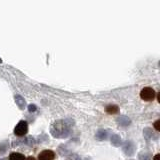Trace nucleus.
<instances>
[{"mask_svg": "<svg viewBox=\"0 0 160 160\" xmlns=\"http://www.w3.org/2000/svg\"><path fill=\"white\" fill-rule=\"evenodd\" d=\"M72 125L71 121L69 119H62L57 120L51 125L50 132L55 138H65L71 132Z\"/></svg>", "mask_w": 160, "mask_h": 160, "instance_id": "obj_1", "label": "nucleus"}, {"mask_svg": "<svg viewBox=\"0 0 160 160\" xmlns=\"http://www.w3.org/2000/svg\"><path fill=\"white\" fill-rule=\"evenodd\" d=\"M155 97H156V92L150 86L144 87L140 91V98L142 99L143 101H145V102L153 101L155 99Z\"/></svg>", "mask_w": 160, "mask_h": 160, "instance_id": "obj_2", "label": "nucleus"}, {"mask_svg": "<svg viewBox=\"0 0 160 160\" xmlns=\"http://www.w3.org/2000/svg\"><path fill=\"white\" fill-rule=\"evenodd\" d=\"M28 132V124L26 121L21 120L14 128V134L18 137H23Z\"/></svg>", "mask_w": 160, "mask_h": 160, "instance_id": "obj_3", "label": "nucleus"}, {"mask_svg": "<svg viewBox=\"0 0 160 160\" xmlns=\"http://www.w3.org/2000/svg\"><path fill=\"white\" fill-rule=\"evenodd\" d=\"M55 152L51 149H44L38 153L37 160H54L55 159Z\"/></svg>", "mask_w": 160, "mask_h": 160, "instance_id": "obj_4", "label": "nucleus"}, {"mask_svg": "<svg viewBox=\"0 0 160 160\" xmlns=\"http://www.w3.org/2000/svg\"><path fill=\"white\" fill-rule=\"evenodd\" d=\"M122 149H123V152H124L126 155L132 156L135 153L136 147H135V144L132 142V141H126V142L123 144Z\"/></svg>", "mask_w": 160, "mask_h": 160, "instance_id": "obj_5", "label": "nucleus"}, {"mask_svg": "<svg viewBox=\"0 0 160 160\" xmlns=\"http://www.w3.org/2000/svg\"><path fill=\"white\" fill-rule=\"evenodd\" d=\"M117 123H118V125L121 126V127H127L128 125H130L131 120H130V118H128L127 116H120L117 118Z\"/></svg>", "mask_w": 160, "mask_h": 160, "instance_id": "obj_6", "label": "nucleus"}, {"mask_svg": "<svg viewBox=\"0 0 160 160\" xmlns=\"http://www.w3.org/2000/svg\"><path fill=\"white\" fill-rule=\"evenodd\" d=\"M105 111L109 115H114V114H117L119 112V107L116 104H109L105 108Z\"/></svg>", "mask_w": 160, "mask_h": 160, "instance_id": "obj_7", "label": "nucleus"}, {"mask_svg": "<svg viewBox=\"0 0 160 160\" xmlns=\"http://www.w3.org/2000/svg\"><path fill=\"white\" fill-rule=\"evenodd\" d=\"M15 102H16L17 106L20 108V109H24L26 106V102L24 100V98L20 95H15Z\"/></svg>", "mask_w": 160, "mask_h": 160, "instance_id": "obj_8", "label": "nucleus"}, {"mask_svg": "<svg viewBox=\"0 0 160 160\" xmlns=\"http://www.w3.org/2000/svg\"><path fill=\"white\" fill-rule=\"evenodd\" d=\"M26 157L23 154L18 152H12L9 154V158L8 160H25Z\"/></svg>", "mask_w": 160, "mask_h": 160, "instance_id": "obj_9", "label": "nucleus"}, {"mask_svg": "<svg viewBox=\"0 0 160 160\" xmlns=\"http://www.w3.org/2000/svg\"><path fill=\"white\" fill-rule=\"evenodd\" d=\"M107 136H108L107 131H105V130L101 129V130H99L97 133H96L95 138L97 139V140H105V139L107 138Z\"/></svg>", "mask_w": 160, "mask_h": 160, "instance_id": "obj_10", "label": "nucleus"}, {"mask_svg": "<svg viewBox=\"0 0 160 160\" xmlns=\"http://www.w3.org/2000/svg\"><path fill=\"white\" fill-rule=\"evenodd\" d=\"M111 143L113 146L115 147H118V146L121 145V138L120 136H118L117 134H113L111 136Z\"/></svg>", "mask_w": 160, "mask_h": 160, "instance_id": "obj_11", "label": "nucleus"}, {"mask_svg": "<svg viewBox=\"0 0 160 160\" xmlns=\"http://www.w3.org/2000/svg\"><path fill=\"white\" fill-rule=\"evenodd\" d=\"M138 160H151V155H150L148 152L142 151L141 153H139Z\"/></svg>", "mask_w": 160, "mask_h": 160, "instance_id": "obj_12", "label": "nucleus"}, {"mask_svg": "<svg viewBox=\"0 0 160 160\" xmlns=\"http://www.w3.org/2000/svg\"><path fill=\"white\" fill-rule=\"evenodd\" d=\"M143 135H144V137H145L146 139H149L150 137H151L153 135L152 129H151V128H145V129H144V131H143Z\"/></svg>", "mask_w": 160, "mask_h": 160, "instance_id": "obj_13", "label": "nucleus"}, {"mask_svg": "<svg viewBox=\"0 0 160 160\" xmlns=\"http://www.w3.org/2000/svg\"><path fill=\"white\" fill-rule=\"evenodd\" d=\"M24 142H25L27 145H29V146H33L35 144V139L33 138V137H27Z\"/></svg>", "mask_w": 160, "mask_h": 160, "instance_id": "obj_14", "label": "nucleus"}, {"mask_svg": "<svg viewBox=\"0 0 160 160\" xmlns=\"http://www.w3.org/2000/svg\"><path fill=\"white\" fill-rule=\"evenodd\" d=\"M8 145L7 144H4V143H0V152L1 153H4L6 151V149H7Z\"/></svg>", "mask_w": 160, "mask_h": 160, "instance_id": "obj_15", "label": "nucleus"}, {"mask_svg": "<svg viewBox=\"0 0 160 160\" xmlns=\"http://www.w3.org/2000/svg\"><path fill=\"white\" fill-rule=\"evenodd\" d=\"M66 160H81V158L78 156V155L73 154V155H71V156H69Z\"/></svg>", "mask_w": 160, "mask_h": 160, "instance_id": "obj_16", "label": "nucleus"}, {"mask_svg": "<svg viewBox=\"0 0 160 160\" xmlns=\"http://www.w3.org/2000/svg\"><path fill=\"white\" fill-rule=\"evenodd\" d=\"M28 110H29V112H35L36 111V106L34 104H30L28 106Z\"/></svg>", "mask_w": 160, "mask_h": 160, "instance_id": "obj_17", "label": "nucleus"}, {"mask_svg": "<svg viewBox=\"0 0 160 160\" xmlns=\"http://www.w3.org/2000/svg\"><path fill=\"white\" fill-rule=\"evenodd\" d=\"M154 127H155V129H156L157 131H159V130H160V127H159V120H156V122L154 123Z\"/></svg>", "mask_w": 160, "mask_h": 160, "instance_id": "obj_18", "label": "nucleus"}, {"mask_svg": "<svg viewBox=\"0 0 160 160\" xmlns=\"http://www.w3.org/2000/svg\"><path fill=\"white\" fill-rule=\"evenodd\" d=\"M25 160H36V159L33 156H29V157H27Z\"/></svg>", "mask_w": 160, "mask_h": 160, "instance_id": "obj_19", "label": "nucleus"}, {"mask_svg": "<svg viewBox=\"0 0 160 160\" xmlns=\"http://www.w3.org/2000/svg\"><path fill=\"white\" fill-rule=\"evenodd\" d=\"M154 160H159V154H156L154 156Z\"/></svg>", "mask_w": 160, "mask_h": 160, "instance_id": "obj_20", "label": "nucleus"}, {"mask_svg": "<svg viewBox=\"0 0 160 160\" xmlns=\"http://www.w3.org/2000/svg\"><path fill=\"white\" fill-rule=\"evenodd\" d=\"M0 160H8V158H1Z\"/></svg>", "mask_w": 160, "mask_h": 160, "instance_id": "obj_21", "label": "nucleus"}, {"mask_svg": "<svg viewBox=\"0 0 160 160\" xmlns=\"http://www.w3.org/2000/svg\"><path fill=\"white\" fill-rule=\"evenodd\" d=\"M0 63H1V59H0Z\"/></svg>", "mask_w": 160, "mask_h": 160, "instance_id": "obj_22", "label": "nucleus"}, {"mask_svg": "<svg viewBox=\"0 0 160 160\" xmlns=\"http://www.w3.org/2000/svg\"><path fill=\"white\" fill-rule=\"evenodd\" d=\"M130 160H133V159H130Z\"/></svg>", "mask_w": 160, "mask_h": 160, "instance_id": "obj_23", "label": "nucleus"}]
</instances>
